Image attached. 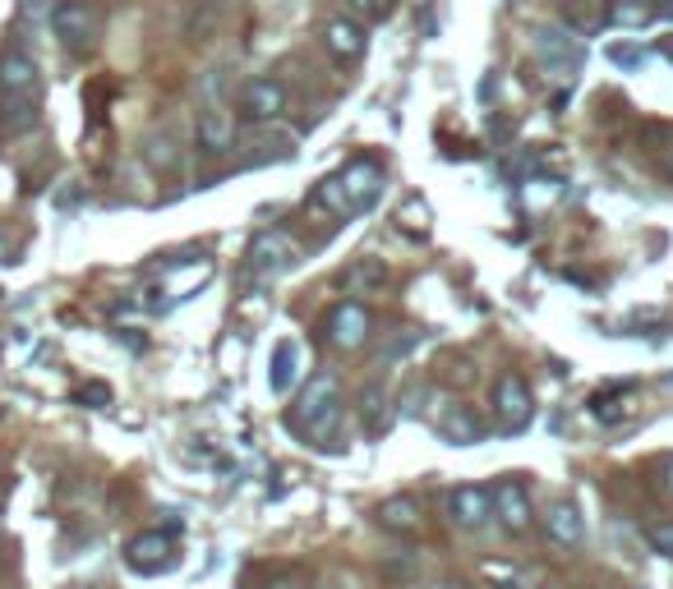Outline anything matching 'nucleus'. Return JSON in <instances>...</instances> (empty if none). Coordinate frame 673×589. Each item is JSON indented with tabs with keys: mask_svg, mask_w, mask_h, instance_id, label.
Segmentation results:
<instances>
[{
	"mask_svg": "<svg viewBox=\"0 0 673 589\" xmlns=\"http://www.w3.org/2000/svg\"><path fill=\"white\" fill-rule=\"evenodd\" d=\"M664 55H669V61H673V37H669V42H664Z\"/></svg>",
	"mask_w": 673,
	"mask_h": 589,
	"instance_id": "obj_31",
	"label": "nucleus"
},
{
	"mask_svg": "<svg viewBox=\"0 0 673 589\" xmlns=\"http://www.w3.org/2000/svg\"><path fill=\"white\" fill-rule=\"evenodd\" d=\"M360 415H364V428H370V434H383V424H388V387H383V383H364Z\"/></svg>",
	"mask_w": 673,
	"mask_h": 589,
	"instance_id": "obj_19",
	"label": "nucleus"
},
{
	"mask_svg": "<svg viewBox=\"0 0 673 589\" xmlns=\"http://www.w3.org/2000/svg\"><path fill=\"white\" fill-rule=\"evenodd\" d=\"M590 415L600 419V424H619V419L627 415V401H619V397H605V391H600V397H590Z\"/></svg>",
	"mask_w": 673,
	"mask_h": 589,
	"instance_id": "obj_24",
	"label": "nucleus"
},
{
	"mask_svg": "<svg viewBox=\"0 0 673 589\" xmlns=\"http://www.w3.org/2000/svg\"><path fill=\"white\" fill-rule=\"evenodd\" d=\"M669 171H673V156H669Z\"/></svg>",
	"mask_w": 673,
	"mask_h": 589,
	"instance_id": "obj_36",
	"label": "nucleus"
},
{
	"mask_svg": "<svg viewBox=\"0 0 673 589\" xmlns=\"http://www.w3.org/2000/svg\"><path fill=\"white\" fill-rule=\"evenodd\" d=\"M346 5H351V14L364 18V24H378V18H388L392 0H346Z\"/></svg>",
	"mask_w": 673,
	"mask_h": 589,
	"instance_id": "obj_26",
	"label": "nucleus"
},
{
	"mask_svg": "<svg viewBox=\"0 0 673 589\" xmlns=\"http://www.w3.org/2000/svg\"><path fill=\"white\" fill-rule=\"evenodd\" d=\"M494 516V498H489V488H479V484H461L452 488V498H448V521L457 529H479Z\"/></svg>",
	"mask_w": 673,
	"mask_h": 589,
	"instance_id": "obj_13",
	"label": "nucleus"
},
{
	"mask_svg": "<svg viewBox=\"0 0 673 589\" xmlns=\"http://www.w3.org/2000/svg\"><path fill=\"white\" fill-rule=\"evenodd\" d=\"M494 516L503 521V529H512V535H526L531 529V493L522 479H498L494 484Z\"/></svg>",
	"mask_w": 673,
	"mask_h": 589,
	"instance_id": "obj_11",
	"label": "nucleus"
},
{
	"mask_svg": "<svg viewBox=\"0 0 673 589\" xmlns=\"http://www.w3.org/2000/svg\"><path fill=\"white\" fill-rule=\"evenodd\" d=\"M383 281H388V267L374 263V259H360L351 272H346V286H356V290H364V286H383Z\"/></svg>",
	"mask_w": 673,
	"mask_h": 589,
	"instance_id": "obj_22",
	"label": "nucleus"
},
{
	"mask_svg": "<svg viewBox=\"0 0 673 589\" xmlns=\"http://www.w3.org/2000/svg\"><path fill=\"white\" fill-rule=\"evenodd\" d=\"M51 28L65 42V51H92V42H98V10L84 5V0H61L51 10Z\"/></svg>",
	"mask_w": 673,
	"mask_h": 589,
	"instance_id": "obj_5",
	"label": "nucleus"
},
{
	"mask_svg": "<svg viewBox=\"0 0 673 589\" xmlns=\"http://www.w3.org/2000/svg\"><path fill=\"white\" fill-rule=\"evenodd\" d=\"M646 543L656 548L660 557L673 562V521H650V525H646Z\"/></svg>",
	"mask_w": 673,
	"mask_h": 589,
	"instance_id": "obj_25",
	"label": "nucleus"
},
{
	"mask_svg": "<svg viewBox=\"0 0 673 589\" xmlns=\"http://www.w3.org/2000/svg\"><path fill=\"white\" fill-rule=\"evenodd\" d=\"M374 516H378V525L388 529V535H415V529H420V502L407 498V493L383 498Z\"/></svg>",
	"mask_w": 673,
	"mask_h": 589,
	"instance_id": "obj_17",
	"label": "nucleus"
},
{
	"mask_svg": "<svg viewBox=\"0 0 673 589\" xmlns=\"http://www.w3.org/2000/svg\"><path fill=\"white\" fill-rule=\"evenodd\" d=\"M84 589H92V585H84Z\"/></svg>",
	"mask_w": 673,
	"mask_h": 589,
	"instance_id": "obj_37",
	"label": "nucleus"
},
{
	"mask_svg": "<svg viewBox=\"0 0 673 589\" xmlns=\"http://www.w3.org/2000/svg\"><path fill=\"white\" fill-rule=\"evenodd\" d=\"M296 263H300V249L282 230H259L254 245H249V272H259V277H282Z\"/></svg>",
	"mask_w": 673,
	"mask_h": 589,
	"instance_id": "obj_6",
	"label": "nucleus"
},
{
	"mask_svg": "<svg viewBox=\"0 0 673 589\" xmlns=\"http://www.w3.org/2000/svg\"><path fill=\"white\" fill-rule=\"evenodd\" d=\"M319 589H356V580H351V576H328Z\"/></svg>",
	"mask_w": 673,
	"mask_h": 589,
	"instance_id": "obj_29",
	"label": "nucleus"
},
{
	"mask_svg": "<svg viewBox=\"0 0 673 589\" xmlns=\"http://www.w3.org/2000/svg\"><path fill=\"white\" fill-rule=\"evenodd\" d=\"M434 589H452V585H434Z\"/></svg>",
	"mask_w": 673,
	"mask_h": 589,
	"instance_id": "obj_35",
	"label": "nucleus"
},
{
	"mask_svg": "<svg viewBox=\"0 0 673 589\" xmlns=\"http://www.w3.org/2000/svg\"><path fill=\"white\" fill-rule=\"evenodd\" d=\"M195 139L203 152H226L236 143V115H230L222 102H217V88L208 84V102L199 111V125H195Z\"/></svg>",
	"mask_w": 673,
	"mask_h": 589,
	"instance_id": "obj_9",
	"label": "nucleus"
},
{
	"mask_svg": "<svg viewBox=\"0 0 673 589\" xmlns=\"http://www.w3.org/2000/svg\"><path fill=\"white\" fill-rule=\"evenodd\" d=\"M438 434H444V442H452V447H475L485 438V424H479V415L471 405H452L448 415L438 419Z\"/></svg>",
	"mask_w": 673,
	"mask_h": 589,
	"instance_id": "obj_16",
	"label": "nucleus"
},
{
	"mask_svg": "<svg viewBox=\"0 0 673 589\" xmlns=\"http://www.w3.org/2000/svg\"><path fill=\"white\" fill-rule=\"evenodd\" d=\"M664 14H669V18H673V0H669V5H664Z\"/></svg>",
	"mask_w": 673,
	"mask_h": 589,
	"instance_id": "obj_32",
	"label": "nucleus"
},
{
	"mask_svg": "<svg viewBox=\"0 0 673 589\" xmlns=\"http://www.w3.org/2000/svg\"><path fill=\"white\" fill-rule=\"evenodd\" d=\"M337 419H341V387L333 373H314L310 387L300 391V405L291 410V428L310 434V442H323L337 434Z\"/></svg>",
	"mask_w": 673,
	"mask_h": 589,
	"instance_id": "obj_2",
	"label": "nucleus"
},
{
	"mask_svg": "<svg viewBox=\"0 0 673 589\" xmlns=\"http://www.w3.org/2000/svg\"><path fill=\"white\" fill-rule=\"evenodd\" d=\"M144 152H148V162L158 171H176L180 166V152H176V139H171V134H152Z\"/></svg>",
	"mask_w": 673,
	"mask_h": 589,
	"instance_id": "obj_21",
	"label": "nucleus"
},
{
	"mask_svg": "<svg viewBox=\"0 0 673 589\" xmlns=\"http://www.w3.org/2000/svg\"><path fill=\"white\" fill-rule=\"evenodd\" d=\"M531 51H535V61H540L549 74H559V78H572L576 70L586 65V47L572 37V28L540 24L531 33Z\"/></svg>",
	"mask_w": 673,
	"mask_h": 589,
	"instance_id": "obj_3",
	"label": "nucleus"
},
{
	"mask_svg": "<svg viewBox=\"0 0 673 589\" xmlns=\"http://www.w3.org/2000/svg\"><path fill=\"white\" fill-rule=\"evenodd\" d=\"M545 535L553 548H576L586 535V525H582V512H576L572 502H553L549 506V516H545Z\"/></svg>",
	"mask_w": 673,
	"mask_h": 589,
	"instance_id": "obj_15",
	"label": "nucleus"
},
{
	"mask_svg": "<svg viewBox=\"0 0 673 589\" xmlns=\"http://www.w3.org/2000/svg\"><path fill=\"white\" fill-rule=\"evenodd\" d=\"M323 42H328L333 61L351 65V61H360V55H364V47H370V37H364V24H360V18H333L328 33H323Z\"/></svg>",
	"mask_w": 673,
	"mask_h": 589,
	"instance_id": "obj_14",
	"label": "nucleus"
},
{
	"mask_svg": "<svg viewBox=\"0 0 673 589\" xmlns=\"http://www.w3.org/2000/svg\"><path fill=\"white\" fill-rule=\"evenodd\" d=\"M383 189V171L374 162H351L346 171L328 175L319 189H314V203L328 208V212H341V217H351V212H364Z\"/></svg>",
	"mask_w": 673,
	"mask_h": 589,
	"instance_id": "obj_1",
	"label": "nucleus"
},
{
	"mask_svg": "<svg viewBox=\"0 0 673 589\" xmlns=\"http://www.w3.org/2000/svg\"><path fill=\"white\" fill-rule=\"evenodd\" d=\"M286 111V88L277 84V78H249V84L240 88V115L245 121H277V115Z\"/></svg>",
	"mask_w": 673,
	"mask_h": 589,
	"instance_id": "obj_12",
	"label": "nucleus"
},
{
	"mask_svg": "<svg viewBox=\"0 0 673 589\" xmlns=\"http://www.w3.org/2000/svg\"><path fill=\"white\" fill-rule=\"evenodd\" d=\"M79 401H84V405H111V387H107V383H88V387L79 391Z\"/></svg>",
	"mask_w": 673,
	"mask_h": 589,
	"instance_id": "obj_28",
	"label": "nucleus"
},
{
	"mask_svg": "<svg viewBox=\"0 0 673 589\" xmlns=\"http://www.w3.org/2000/svg\"><path fill=\"white\" fill-rule=\"evenodd\" d=\"M37 88H42V74H37L33 55L24 51L0 55V102H37Z\"/></svg>",
	"mask_w": 673,
	"mask_h": 589,
	"instance_id": "obj_8",
	"label": "nucleus"
},
{
	"mask_svg": "<svg viewBox=\"0 0 673 589\" xmlns=\"http://www.w3.org/2000/svg\"><path fill=\"white\" fill-rule=\"evenodd\" d=\"M535 419V401H531V387L516 378V373H498V383H494V424H498V434H526Z\"/></svg>",
	"mask_w": 673,
	"mask_h": 589,
	"instance_id": "obj_4",
	"label": "nucleus"
},
{
	"mask_svg": "<svg viewBox=\"0 0 673 589\" xmlns=\"http://www.w3.org/2000/svg\"><path fill=\"white\" fill-rule=\"evenodd\" d=\"M37 125V102H0V139H14Z\"/></svg>",
	"mask_w": 673,
	"mask_h": 589,
	"instance_id": "obj_20",
	"label": "nucleus"
},
{
	"mask_svg": "<svg viewBox=\"0 0 673 589\" xmlns=\"http://www.w3.org/2000/svg\"><path fill=\"white\" fill-rule=\"evenodd\" d=\"M370 331H374V318H370V309H364L360 300H341L328 313V341L337 350H360L364 341H370Z\"/></svg>",
	"mask_w": 673,
	"mask_h": 589,
	"instance_id": "obj_10",
	"label": "nucleus"
},
{
	"mask_svg": "<svg viewBox=\"0 0 673 589\" xmlns=\"http://www.w3.org/2000/svg\"><path fill=\"white\" fill-rule=\"evenodd\" d=\"M296 341H277L273 350V368H267V387H273V397H286L296 383Z\"/></svg>",
	"mask_w": 673,
	"mask_h": 589,
	"instance_id": "obj_18",
	"label": "nucleus"
},
{
	"mask_svg": "<svg viewBox=\"0 0 673 589\" xmlns=\"http://www.w3.org/2000/svg\"><path fill=\"white\" fill-rule=\"evenodd\" d=\"M609 61H613V65H623V70H641V65L650 61V55H646L641 47H609Z\"/></svg>",
	"mask_w": 673,
	"mask_h": 589,
	"instance_id": "obj_27",
	"label": "nucleus"
},
{
	"mask_svg": "<svg viewBox=\"0 0 673 589\" xmlns=\"http://www.w3.org/2000/svg\"><path fill=\"white\" fill-rule=\"evenodd\" d=\"M0 259H5V240H0Z\"/></svg>",
	"mask_w": 673,
	"mask_h": 589,
	"instance_id": "obj_34",
	"label": "nucleus"
},
{
	"mask_svg": "<svg viewBox=\"0 0 673 589\" xmlns=\"http://www.w3.org/2000/svg\"><path fill=\"white\" fill-rule=\"evenodd\" d=\"M609 18H613V24H650L656 10H650L646 0H619V5L609 10Z\"/></svg>",
	"mask_w": 673,
	"mask_h": 589,
	"instance_id": "obj_23",
	"label": "nucleus"
},
{
	"mask_svg": "<svg viewBox=\"0 0 673 589\" xmlns=\"http://www.w3.org/2000/svg\"><path fill=\"white\" fill-rule=\"evenodd\" d=\"M267 589H291V585H267Z\"/></svg>",
	"mask_w": 673,
	"mask_h": 589,
	"instance_id": "obj_33",
	"label": "nucleus"
},
{
	"mask_svg": "<svg viewBox=\"0 0 673 589\" xmlns=\"http://www.w3.org/2000/svg\"><path fill=\"white\" fill-rule=\"evenodd\" d=\"M664 484H669V493H673V461H669V479Z\"/></svg>",
	"mask_w": 673,
	"mask_h": 589,
	"instance_id": "obj_30",
	"label": "nucleus"
},
{
	"mask_svg": "<svg viewBox=\"0 0 673 589\" xmlns=\"http://www.w3.org/2000/svg\"><path fill=\"white\" fill-rule=\"evenodd\" d=\"M125 562H129V572H139V576H162L176 566V539L162 535V529H148V535L125 543Z\"/></svg>",
	"mask_w": 673,
	"mask_h": 589,
	"instance_id": "obj_7",
	"label": "nucleus"
}]
</instances>
